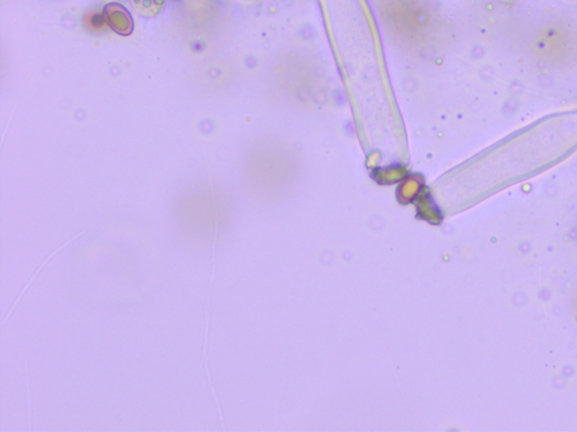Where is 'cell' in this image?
<instances>
[{
	"label": "cell",
	"instance_id": "6da1fadb",
	"mask_svg": "<svg viewBox=\"0 0 577 432\" xmlns=\"http://www.w3.org/2000/svg\"><path fill=\"white\" fill-rule=\"evenodd\" d=\"M105 14H107L109 25L116 33L124 35V36L131 34L132 31H133V22H132L130 14L123 7L116 5V3H111L107 7Z\"/></svg>",
	"mask_w": 577,
	"mask_h": 432
}]
</instances>
